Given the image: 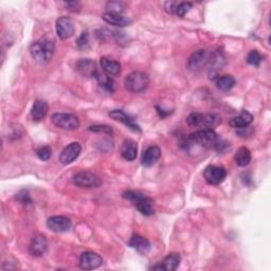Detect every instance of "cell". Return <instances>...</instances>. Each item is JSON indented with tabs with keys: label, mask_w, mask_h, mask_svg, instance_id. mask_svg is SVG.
I'll list each match as a JSON object with an SVG mask.
<instances>
[{
	"label": "cell",
	"mask_w": 271,
	"mask_h": 271,
	"mask_svg": "<svg viewBox=\"0 0 271 271\" xmlns=\"http://www.w3.org/2000/svg\"><path fill=\"white\" fill-rule=\"evenodd\" d=\"M52 123L56 127L65 130H75L80 127V120L72 113L57 112L52 114Z\"/></svg>",
	"instance_id": "cell-5"
},
{
	"label": "cell",
	"mask_w": 271,
	"mask_h": 271,
	"mask_svg": "<svg viewBox=\"0 0 271 271\" xmlns=\"http://www.w3.org/2000/svg\"><path fill=\"white\" fill-rule=\"evenodd\" d=\"M161 157V150L156 145L150 146L145 150V152L142 155V159H141V163L142 165L149 167L153 166L156 162L159 160Z\"/></svg>",
	"instance_id": "cell-18"
},
{
	"label": "cell",
	"mask_w": 271,
	"mask_h": 271,
	"mask_svg": "<svg viewBox=\"0 0 271 271\" xmlns=\"http://www.w3.org/2000/svg\"><path fill=\"white\" fill-rule=\"evenodd\" d=\"M76 46L80 50H85L89 47V34H88L87 31L81 34L79 40L76 41Z\"/></svg>",
	"instance_id": "cell-33"
},
{
	"label": "cell",
	"mask_w": 271,
	"mask_h": 271,
	"mask_svg": "<svg viewBox=\"0 0 271 271\" xmlns=\"http://www.w3.org/2000/svg\"><path fill=\"white\" fill-rule=\"evenodd\" d=\"M203 117H204V113H200V112L190 113L187 118L188 125L191 127L201 126V123H203Z\"/></svg>",
	"instance_id": "cell-28"
},
{
	"label": "cell",
	"mask_w": 271,
	"mask_h": 271,
	"mask_svg": "<svg viewBox=\"0 0 271 271\" xmlns=\"http://www.w3.org/2000/svg\"><path fill=\"white\" fill-rule=\"evenodd\" d=\"M188 140L192 142L193 144H197L201 148L205 149H216L220 139L218 138L217 134L211 128H204L195 131L194 134H192Z\"/></svg>",
	"instance_id": "cell-3"
},
{
	"label": "cell",
	"mask_w": 271,
	"mask_h": 271,
	"mask_svg": "<svg viewBox=\"0 0 271 271\" xmlns=\"http://www.w3.org/2000/svg\"><path fill=\"white\" fill-rule=\"evenodd\" d=\"M56 34L59 37V40L66 41L70 38L74 34V25L71 18L67 16L59 17L56 20Z\"/></svg>",
	"instance_id": "cell-10"
},
{
	"label": "cell",
	"mask_w": 271,
	"mask_h": 271,
	"mask_svg": "<svg viewBox=\"0 0 271 271\" xmlns=\"http://www.w3.org/2000/svg\"><path fill=\"white\" fill-rule=\"evenodd\" d=\"M17 198L18 200L20 201L21 204H24V205H30V204H32V199H31L30 195H29V193L27 191H22L20 192L19 194L17 195Z\"/></svg>",
	"instance_id": "cell-36"
},
{
	"label": "cell",
	"mask_w": 271,
	"mask_h": 271,
	"mask_svg": "<svg viewBox=\"0 0 271 271\" xmlns=\"http://www.w3.org/2000/svg\"><path fill=\"white\" fill-rule=\"evenodd\" d=\"M137 154H138L137 142H135L134 140H130V139H127V140L123 142L122 148H121V155L124 159H125L126 161H133L137 158Z\"/></svg>",
	"instance_id": "cell-20"
},
{
	"label": "cell",
	"mask_w": 271,
	"mask_h": 271,
	"mask_svg": "<svg viewBox=\"0 0 271 271\" xmlns=\"http://www.w3.org/2000/svg\"><path fill=\"white\" fill-rule=\"evenodd\" d=\"M108 115H109V117H110L111 119H113V120H115V121H118V122L123 123L124 125L127 126V127L130 128L131 130L138 131V133H141V128H140V126H139L138 124L134 121L133 118L129 117V115L126 114L123 110L114 109V110H111L109 113H108Z\"/></svg>",
	"instance_id": "cell-14"
},
{
	"label": "cell",
	"mask_w": 271,
	"mask_h": 271,
	"mask_svg": "<svg viewBox=\"0 0 271 271\" xmlns=\"http://www.w3.org/2000/svg\"><path fill=\"white\" fill-rule=\"evenodd\" d=\"M95 77L97 79L100 86L102 87L104 90H106L108 92H113V90H114V82L109 75L106 74L105 72L98 71Z\"/></svg>",
	"instance_id": "cell-25"
},
{
	"label": "cell",
	"mask_w": 271,
	"mask_h": 271,
	"mask_svg": "<svg viewBox=\"0 0 271 271\" xmlns=\"http://www.w3.org/2000/svg\"><path fill=\"white\" fill-rule=\"evenodd\" d=\"M235 79L232 75H221L216 79V86L221 91H229L234 87Z\"/></svg>",
	"instance_id": "cell-26"
},
{
	"label": "cell",
	"mask_w": 271,
	"mask_h": 271,
	"mask_svg": "<svg viewBox=\"0 0 271 271\" xmlns=\"http://www.w3.org/2000/svg\"><path fill=\"white\" fill-rule=\"evenodd\" d=\"M234 160L238 166H242V167L247 166L251 161V153H250L249 149L245 148V146H243V148H239L235 153Z\"/></svg>",
	"instance_id": "cell-24"
},
{
	"label": "cell",
	"mask_w": 271,
	"mask_h": 271,
	"mask_svg": "<svg viewBox=\"0 0 271 271\" xmlns=\"http://www.w3.org/2000/svg\"><path fill=\"white\" fill-rule=\"evenodd\" d=\"M106 9L108 10V13L121 14L125 9V5L121 1H108L106 4Z\"/></svg>",
	"instance_id": "cell-30"
},
{
	"label": "cell",
	"mask_w": 271,
	"mask_h": 271,
	"mask_svg": "<svg viewBox=\"0 0 271 271\" xmlns=\"http://www.w3.org/2000/svg\"><path fill=\"white\" fill-rule=\"evenodd\" d=\"M73 183L82 189H96L102 184L100 177L91 172H80L73 176Z\"/></svg>",
	"instance_id": "cell-6"
},
{
	"label": "cell",
	"mask_w": 271,
	"mask_h": 271,
	"mask_svg": "<svg viewBox=\"0 0 271 271\" xmlns=\"http://www.w3.org/2000/svg\"><path fill=\"white\" fill-rule=\"evenodd\" d=\"M75 69L76 71L83 76H96L97 72L99 71L97 65L95 63V60H92L90 58H82L79 61H76L75 64Z\"/></svg>",
	"instance_id": "cell-15"
},
{
	"label": "cell",
	"mask_w": 271,
	"mask_h": 271,
	"mask_svg": "<svg viewBox=\"0 0 271 271\" xmlns=\"http://www.w3.org/2000/svg\"><path fill=\"white\" fill-rule=\"evenodd\" d=\"M124 86L128 91L133 92V94H141V92L149 88L150 77L144 72L134 71L125 77Z\"/></svg>",
	"instance_id": "cell-4"
},
{
	"label": "cell",
	"mask_w": 271,
	"mask_h": 271,
	"mask_svg": "<svg viewBox=\"0 0 271 271\" xmlns=\"http://www.w3.org/2000/svg\"><path fill=\"white\" fill-rule=\"evenodd\" d=\"M180 255L178 253H169L167 257L159 263L158 265L151 267L153 270H166V271H174L178 267H179L180 264Z\"/></svg>",
	"instance_id": "cell-16"
},
{
	"label": "cell",
	"mask_w": 271,
	"mask_h": 271,
	"mask_svg": "<svg viewBox=\"0 0 271 271\" xmlns=\"http://www.w3.org/2000/svg\"><path fill=\"white\" fill-rule=\"evenodd\" d=\"M253 121V115L249 112L244 110L241 114L237 115V117L232 119L229 124L231 127L236 128V129H243L250 125Z\"/></svg>",
	"instance_id": "cell-23"
},
{
	"label": "cell",
	"mask_w": 271,
	"mask_h": 271,
	"mask_svg": "<svg viewBox=\"0 0 271 271\" xmlns=\"http://www.w3.org/2000/svg\"><path fill=\"white\" fill-rule=\"evenodd\" d=\"M122 197L130 201V203L137 208V210L145 216H151L155 213L154 200L148 196H145L140 192L126 191L123 193Z\"/></svg>",
	"instance_id": "cell-2"
},
{
	"label": "cell",
	"mask_w": 271,
	"mask_h": 271,
	"mask_svg": "<svg viewBox=\"0 0 271 271\" xmlns=\"http://www.w3.org/2000/svg\"><path fill=\"white\" fill-rule=\"evenodd\" d=\"M82 153V146L80 143L77 142H72L69 144L68 146L61 151L60 155H59V162L61 164L64 165H68L72 163V162L79 158V156Z\"/></svg>",
	"instance_id": "cell-9"
},
{
	"label": "cell",
	"mask_w": 271,
	"mask_h": 271,
	"mask_svg": "<svg viewBox=\"0 0 271 271\" xmlns=\"http://www.w3.org/2000/svg\"><path fill=\"white\" fill-rule=\"evenodd\" d=\"M220 123H221V118L218 114L207 113V114H204L201 126H203L204 128H211L212 129L213 127L218 126Z\"/></svg>",
	"instance_id": "cell-27"
},
{
	"label": "cell",
	"mask_w": 271,
	"mask_h": 271,
	"mask_svg": "<svg viewBox=\"0 0 271 271\" xmlns=\"http://www.w3.org/2000/svg\"><path fill=\"white\" fill-rule=\"evenodd\" d=\"M128 245L136 249L139 253L145 254L151 250V243L143 236H140L138 234H134L131 236Z\"/></svg>",
	"instance_id": "cell-22"
},
{
	"label": "cell",
	"mask_w": 271,
	"mask_h": 271,
	"mask_svg": "<svg viewBox=\"0 0 271 271\" xmlns=\"http://www.w3.org/2000/svg\"><path fill=\"white\" fill-rule=\"evenodd\" d=\"M204 177L206 181L209 184L212 185H218L220 184L227 177V171L226 168L222 166H216V165H209L206 167L204 172Z\"/></svg>",
	"instance_id": "cell-8"
},
{
	"label": "cell",
	"mask_w": 271,
	"mask_h": 271,
	"mask_svg": "<svg viewBox=\"0 0 271 271\" xmlns=\"http://www.w3.org/2000/svg\"><path fill=\"white\" fill-rule=\"evenodd\" d=\"M100 63H101V67H102V70L109 76H115L120 74L121 64L118 60L111 59L107 56H103L101 57Z\"/></svg>",
	"instance_id": "cell-19"
},
{
	"label": "cell",
	"mask_w": 271,
	"mask_h": 271,
	"mask_svg": "<svg viewBox=\"0 0 271 271\" xmlns=\"http://www.w3.org/2000/svg\"><path fill=\"white\" fill-rule=\"evenodd\" d=\"M211 55L207 50H198L189 57L187 68L191 71H199L210 63Z\"/></svg>",
	"instance_id": "cell-7"
},
{
	"label": "cell",
	"mask_w": 271,
	"mask_h": 271,
	"mask_svg": "<svg viewBox=\"0 0 271 271\" xmlns=\"http://www.w3.org/2000/svg\"><path fill=\"white\" fill-rule=\"evenodd\" d=\"M103 259L96 252L86 251L80 258V267L84 270H94L102 266Z\"/></svg>",
	"instance_id": "cell-11"
},
{
	"label": "cell",
	"mask_w": 271,
	"mask_h": 271,
	"mask_svg": "<svg viewBox=\"0 0 271 271\" xmlns=\"http://www.w3.org/2000/svg\"><path fill=\"white\" fill-rule=\"evenodd\" d=\"M262 60H263V56L261 55L259 51L251 50L249 53H248V55H247L248 64L258 67L262 63Z\"/></svg>",
	"instance_id": "cell-29"
},
{
	"label": "cell",
	"mask_w": 271,
	"mask_h": 271,
	"mask_svg": "<svg viewBox=\"0 0 271 271\" xmlns=\"http://www.w3.org/2000/svg\"><path fill=\"white\" fill-rule=\"evenodd\" d=\"M55 50V41L50 35H45L32 44L30 48L31 56L41 65L48 64L52 59Z\"/></svg>",
	"instance_id": "cell-1"
},
{
	"label": "cell",
	"mask_w": 271,
	"mask_h": 271,
	"mask_svg": "<svg viewBox=\"0 0 271 271\" xmlns=\"http://www.w3.org/2000/svg\"><path fill=\"white\" fill-rule=\"evenodd\" d=\"M102 18L105 22H107L108 25H111L114 27H126L131 22L127 17L123 16V15H121V14H117V13L106 12L103 14Z\"/></svg>",
	"instance_id": "cell-21"
},
{
	"label": "cell",
	"mask_w": 271,
	"mask_h": 271,
	"mask_svg": "<svg viewBox=\"0 0 271 271\" xmlns=\"http://www.w3.org/2000/svg\"><path fill=\"white\" fill-rule=\"evenodd\" d=\"M177 2H173V1H167L164 4V9L167 13L169 14H175L176 12V7H177Z\"/></svg>",
	"instance_id": "cell-37"
},
{
	"label": "cell",
	"mask_w": 271,
	"mask_h": 271,
	"mask_svg": "<svg viewBox=\"0 0 271 271\" xmlns=\"http://www.w3.org/2000/svg\"><path fill=\"white\" fill-rule=\"evenodd\" d=\"M36 155H37V157L40 158L41 160L48 161L52 156V150H51L50 146H48V145L41 146L40 149H37Z\"/></svg>",
	"instance_id": "cell-31"
},
{
	"label": "cell",
	"mask_w": 271,
	"mask_h": 271,
	"mask_svg": "<svg viewBox=\"0 0 271 271\" xmlns=\"http://www.w3.org/2000/svg\"><path fill=\"white\" fill-rule=\"evenodd\" d=\"M49 111V105L44 100H37L34 103L32 110H31V117L35 122H42L47 117Z\"/></svg>",
	"instance_id": "cell-17"
},
{
	"label": "cell",
	"mask_w": 271,
	"mask_h": 271,
	"mask_svg": "<svg viewBox=\"0 0 271 271\" xmlns=\"http://www.w3.org/2000/svg\"><path fill=\"white\" fill-rule=\"evenodd\" d=\"M64 5L66 6V9H67L68 11L73 12V13L80 12L81 9H82L81 3H80V2H77V1H68V2H64Z\"/></svg>",
	"instance_id": "cell-35"
},
{
	"label": "cell",
	"mask_w": 271,
	"mask_h": 271,
	"mask_svg": "<svg viewBox=\"0 0 271 271\" xmlns=\"http://www.w3.org/2000/svg\"><path fill=\"white\" fill-rule=\"evenodd\" d=\"M192 6H193L192 2H180V3H178L177 7H176L175 14L177 15V16L183 17L184 15L192 9Z\"/></svg>",
	"instance_id": "cell-32"
},
{
	"label": "cell",
	"mask_w": 271,
	"mask_h": 271,
	"mask_svg": "<svg viewBox=\"0 0 271 271\" xmlns=\"http://www.w3.org/2000/svg\"><path fill=\"white\" fill-rule=\"evenodd\" d=\"M48 228L56 233H63L71 229L72 222L65 216H52L47 220Z\"/></svg>",
	"instance_id": "cell-12"
},
{
	"label": "cell",
	"mask_w": 271,
	"mask_h": 271,
	"mask_svg": "<svg viewBox=\"0 0 271 271\" xmlns=\"http://www.w3.org/2000/svg\"><path fill=\"white\" fill-rule=\"evenodd\" d=\"M90 131H94V133H103L107 135H112L113 130L109 125H91L89 127Z\"/></svg>",
	"instance_id": "cell-34"
},
{
	"label": "cell",
	"mask_w": 271,
	"mask_h": 271,
	"mask_svg": "<svg viewBox=\"0 0 271 271\" xmlns=\"http://www.w3.org/2000/svg\"><path fill=\"white\" fill-rule=\"evenodd\" d=\"M48 242L44 235H35L29 246V252L34 258H41L47 251Z\"/></svg>",
	"instance_id": "cell-13"
}]
</instances>
